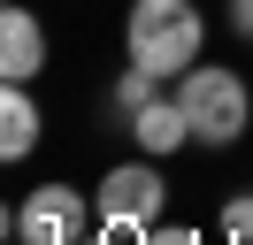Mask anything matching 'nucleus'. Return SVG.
Wrapping results in <instances>:
<instances>
[{
    "instance_id": "obj_1",
    "label": "nucleus",
    "mask_w": 253,
    "mask_h": 245,
    "mask_svg": "<svg viewBox=\"0 0 253 245\" xmlns=\"http://www.w3.org/2000/svg\"><path fill=\"white\" fill-rule=\"evenodd\" d=\"M200 46H207V15L192 8V0H130V15H123V54L138 61V69H154V77H184L192 61H200Z\"/></svg>"
},
{
    "instance_id": "obj_2",
    "label": "nucleus",
    "mask_w": 253,
    "mask_h": 245,
    "mask_svg": "<svg viewBox=\"0 0 253 245\" xmlns=\"http://www.w3.org/2000/svg\"><path fill=\"white\" fill-rule=\"evenodd\" d=\"M169 92H176V107L192 115V146L230 153L238 138H246V122H253V92H246L238 69H207V61H192Z\"/></svg>"
},
{
    "instance_id": "obj_3",
    "label": "nucleus",
    "mask_w": 253,
    "mask_h": 245,
    "mask_svg": "<svg viewBox=\"0 0 253 245\" xmlns=\"http://www.w3.org/2000/svg\"><path fill=\"white\" fill-rule=\"evenodd\" d=\"M0 222L23 245H84L92 222H100V199H84L77 184H39V192H23Z\"/></svg>"
},
{
    "instance_id": "obj_4",
    "label": "nucleus",
    "mask_w": 253,
    "mask_h": 245,
    "mask_svg": "<svg viewBox=\"0 0 253 245\" xmlns=\"http://www.w3.org/2000/svg\"><path fill=\"white\" fill-rule=\"evenodd\" d=\"M92 199H100V222H146L154 230L161 214H169V176H161L154 153H138V161H115Z\"/></svg>"
},
{
    "instance_id": "obj_5",
    "label": "nucleus",
    "mask_w": 253,
    "mask_h": 245,
    "mask_svg": "<svg viewBox=\"0 0 253 245\" xmlns=\"http://www.w3.org/2000/svg\"><path fill=\"white\" fill-rule=\"evenodd\" d=\"M39 69H46V23L31 8H0V77L31 84Z\"/></svg>"
},
{
    "instance_id": "obj_6",
    "label": "nucleus",
    "mask_w": 253,
    "mask_h": 245,
    "mask_svg": "<svg viewBox=\"0 0 253 245\" xmlns=\"http://www.w3.org/2000/svg\"><path fill=\"white\" fill-rule=\"evenodd\" d=\"M130 138H138V153H184L192 146V115L184 107H176V92H161L154 107H138V115H130Z\"/></svg>"
},
{
    "instance_id": "obj_7",
    "label": "nucleus",
    "mask_w": 253,
    "mask_h": 245,
    "mask_svg": "<svg viewBox=\"0 0 253 245\" xmlns=\"http://www.w3.org/2000/svg\"><path fill=\"white\" fill-rule=\"evenodd\" d=\"M46 138V115H39V100L23 84H8L0 92V161H23V153Z\"/></svg>"
},
{
    "instance_id": "obj_8",
    "label": "nucleus",
    "mask_w": 253,
    "mask_h": 245,
    "mask_svg": "<svg viewBox=\"0 0 253 245\" xmlns=\"http://www.w3.org/2000/svg\"><path fill=\"white\" fill-rule=\"evenodd\" d=\"M161 92H169V77H154V69H138V61H130V69L115 77V92H108V107H115V115L130 122V115H138V107H154Z\"/></svg>"
},
{
    "instance_id": "obj_9",
    "label": "nucleus",
    "mask_w": 253,
    "mask_h": 245,
    "mask_svg": "<svg viewBox=\"0 0 253 245\" xmlns=\"http://www.w3.org/2000/svg\"><path fill=\"white\" fill-rule=\"evenodd\" d=\"M222 230H230V245H253V192L222 199Z\"/></svg>"
},
{
    "instance_id": "obj_10",
    "label": "nucleus",
    "mask_w": 253,
    "mask_h": 245,
    "mask_svg": "<svg viewBox=\"0 0 253 245\" xmlns=\"http://www.w3.org/2000/svg\"><path fill=\"white\" fill-rule=\"evenodd\" d=\"M146 245H200V230H184V222H154V230H146Z\"/></svg>"
},
{
    "instance_id": "obj_11",
    "label": "nucleus",
    "mask_w": 253,
    "mask_h": 245,
    "mask_svg": "<svg viewBox=\"0 0 253 245\" xmlns=\"http://www.w3.org/2000/svg\"><path fill=\"white\" fill-rule=\"evenodd\" d=\"M230 31H238V39H253V0H230Z\"/></svg>"
},
{
    "instance_id": "obj_12",
    "label": "nucleus",
    "mask_w": 253,
    "mask_h": 245,
    "mask_svg": "<svg viewBox=\"0 0 253 245\" xmlns=\"http://www.w3.org/2000/svg\"><path fill=\"white\" fill-rule=\"evenodd\" d=\"M8 245H23V238H8Z\"/></svg>"
}]
</instances>
